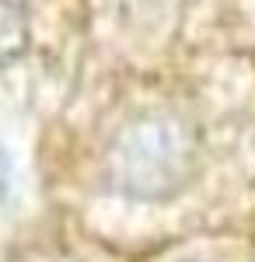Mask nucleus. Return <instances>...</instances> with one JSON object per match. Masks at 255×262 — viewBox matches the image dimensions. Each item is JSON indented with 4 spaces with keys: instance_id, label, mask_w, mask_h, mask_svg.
Segmentation results:
<instances>
[{
    "instance_id": "nucleus-1",
    "label": "nucleus",
    "mask_w": 255,
    "mask_h": 262,
    "mask_svg": "<svg viewBox=\"0 0 255 262\" xmlns=\"http://www.w3.org/2000/svg\"><path fill=\"white\" fill-rule=\"evenodd\" d=\"M196 164L193 129L178 116L151 112L130 119L109 143V185L133 200H168L189 182Z\"/></svg>"
},
{
    "instance_id": "nucleus-2",
    "label": "nucleus",
    "mask_w": 255,
    "mask_h": 262,
    "mask_svg": "<svg viewBox=\"0 0 255 262\" xmlns=\"http://www.w3.org/2000/svg\"><path fill=\"white\" fill-rule=\"evenodd\" d=\"M28 32H25V18H21L14 7L0 4V63H11L25 49Z\"/></svg>"
}]
</instances>
